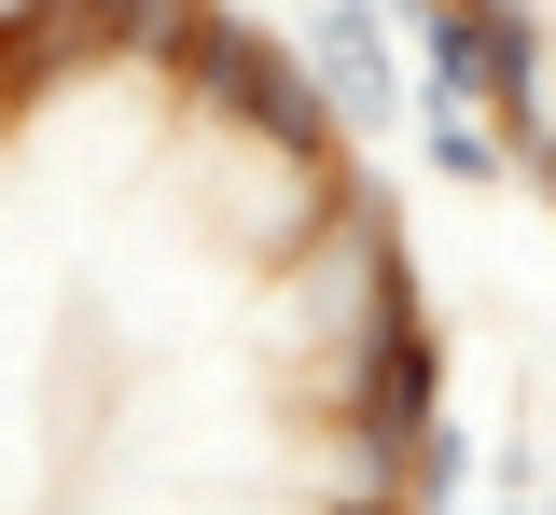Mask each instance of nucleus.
Instances as JSON below:
<instances>
[{
	"mask_svg": "<svg viewBox=\"0 0 556 515\" xmlns=\"http://www.w3.org/2000/svg\"><path fill=\"white\" fill-rule=\"evenodd\" d=\"M153 71L181 84L223 140L278 153V167H348V126H334V98H320V71H306V42H278L265 14H237V0H195Z\"/></svg>",
	"mask_w": 556,
	"mask_h": 515,
	"instance_id": "obj_1",
	"label": "nucleus"
},
{
	"mask_svg": "<svg viewBox=\"0 0 556 515\" xmlns=\"http://www.w3.org/2000/svg\"><path fill=\"white\" fill-rule=\"evenodd\" d=\"M306 71H320V98H334V126L348 140H390L417 112V71L390 56V0H306Z\"/></svg>",
	"mask_w": 556,
	"mask_h": 515,
	"instance_id": "obj_2",
	"label": "nucleus"
},
{
	"mask_svg": "<svg viewBox=\"0 0 556 515\" xmlns=\"http://www.w3.org/2000/svg\"><path fill=\"white\" fill-rule=\"evenodd\" d=\"M70 71H84V56H70V14H56V0H0V126L42 112Z\"/></svg>",
	"mask_w": 556,
	"mask_h": 515,
	"instance_id": "obj_3",
	"label": "nucleus"
},
{
	"mask_svg": "<svg viewBox=\"0 0 556 515\" xmlns=\"http://www.w3.org/2000/svg\"><path fill=\"white\" fill-rule=\"evenodd\" d=\"M417 167H431V181H501V167H515V140H501V126H486L473 98H445V84H417Z\"/></svg>",
	"mask_w": 556,
	"mask_h": 515,
	"instance_id": "obj_4",
	"label": "nucleus"
},
{
	"mask_svg": "<svg viewBox=\"0 0 556 515\" xmlns=\"http://www.w3.org/2000/svg\"><path fill=\"white\" fill-rule=\"evenodd\" d=\"M56 14H70V56H84V71H98V56L153 71V56L181 42V14H195V0H56Z\"/></svg>",
	"mask_w": 556,
	"mask_h": 515,
	"instance_id": "obj_5",
	"label": "nucleus"
},
{
	"mask_svg": "<svg viewBox=\"0 0 556 515\" xmlns=\"http://www.w3.org/2000/svg\"><path fill=\"white\" fill-rule=\"evenodd\" d=\"M390 502L404 515H459L473 502V432H459V418H417L404 460H390Z\"/></svg>",
	"mask_w": 556,
	"mask_h": 515,
	"instance_id": "obj_6",
	"label": "nucleus"
},
{
	"mask_svg": "<svg viewBox=\"0 0 556 515\" xmlns=\"http://www.w3.org/2000/svg\"><path fill=\"white\" fill-rule=\"evenodd\" d=\"M515 181H529V196L556 210V126H529V140H515Z\"/></svg>",
	"mask_w": 556,
	"mask_h": 515,
	"instance_id": "obj_7",
	"label": "nucleus"
},
{
	"mask_svg": "<svg viewBox=\"0 0 556 515\" xmlns=\"http://www.w3.org/2000/svg\"><path fill=\"white\" fill-rule=\"evenodd\" d=\"M486 515H529V488H501V502H486Z\"/></svg>",
	"mask_w": 556,
	"mask_h": 515,
	"instance_id": "obj_8",
	"label": "nucleus"
},
{
	"mask_svg": "<svg viewBox=\"0 0 556 515\" xmlns=\"http://www.w3.org/2000/svg\"><path fill=\"white\" fill-rule=\"evenodd\" d=\"M543 515H556V502H543Z\"/></svg>",
	"mask_w": 556,
	"mask_h": 515,
	"instance_id": "obj_9",
	"label": "nucleus"
}]
</instances>
